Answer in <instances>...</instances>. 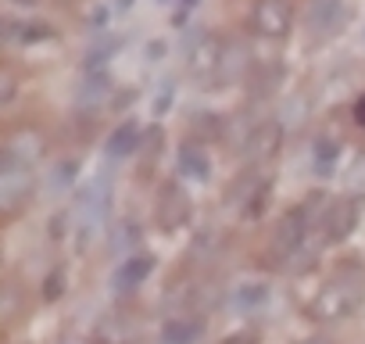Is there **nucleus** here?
Instances as JSON below:
<instances>
[{"label": "nucleus", "mask_w": 365, "mask_h": 344, "mask_svg": "<svg viewBox=\"0 0 365 344\" xmlns=\"http://www.w3.org/2000/svg\"><path fill=\"white\" fill-rule=\"evenodd\" d=\"M4 36L11 44H40V40H54V29L47 22H8Z\"/></svg>", "instance_id": "14"}, {"label": "nucleus", "mask_w": 365, "mask_h": 344, "mask_svg": "<svg viewBox=\"0 0 365 344\" xmlns=\"http://www.w3.org/2000/svg\"><path fill=\"white\" fill-rule=\"evenodd\" d=\"M175 161H179V172H182V176H190V180H208V172H212V161L201 151V143H182Z\"/></svg>", "instance_id": "13"}, {"label": "nucleus", "mask_w": 365, "mask_h": 344, "mask_svg": "<svg viewBox=\"0 0 365 344\" xmlns=\"http://www.w3.org/2000/svg\"><path fill=\"white\" fill-rule=\"evenodd\" d=\"M361 308V287H358V280H351V276H340V280H329L319 294H315V301H312V319H319V323H344V319H351L354 312Z\"/></svg>", "instance_id": "1"}, {"label": "nucleus", "mask_w": 365, "mask_h": 344, "mask_svg": "<svg viewBox=\"0 0 365 344\" xmlns=\"http://www.w3.org/2000/svg\"><path fill=\"white\" fill-rule=\"evenodd\" d=\"M4 154H8V158H15V161L36 165V161H40V154H43V136H40L36 129H19V133L8 140Z\"/></svg>", "instance_id": "12"}, {"label": "nucleus", "mask_w": 365, "mask_h": 344, "mask_svg": "<svg viewBox=\"0 0 365 344\" xmlns=\"http://www.w3.org/2000/svg\"><path fill=\"white\" fill-rule=\"evenodd\" d=\"M251 29L265 40H287L294 29V8L290 0H258L251 11Z\"/></svg>", "instance_id": "4"}, {"label": "nucleus", "mask_w": 365, "mask_h": 344, "mask_svg": "<svg viewBox=\"0 0 365 344\" xmlns=\"http://www.w3.org/2000/svg\"><path fill=\"white\" fill-rule=\"evenodd\" d=\"M108 208H111V187L104 176L90 180L83 198H79V223H83V233L86 237H97L104 219H108Z\"/></svg>", "instance_id": "6"}, {"label": "nucleus", "mask_w": 365, "mask_h": 344, "mask_svg": "<svg viewBox=\"0 0 365 344\" xmlns=\"http://www.w3.org/2000/svg\"><path fill=\"white\" fill-rule=\"evenodd\" d=\"M265 298H269V290H265L262 283H247V287H240V290H237V301H240V305H247V308H251V305H262Z\"/></svg>", "instance_id": "21"}, {"label": "nucleus", "mask_w": 365, "mask_h": 344, "mask_svg": "<svg viewBox=\"0 0 365 344\" xmlns=\"http://www.w3.org/2000/svg\"><path fill=\"white\" fill-rule=\"evenodd\" d=\"M312 158H315V165L322 168V176L333 168V161H336V143L333 140H319L315 143V151H312Z\"/></svg>", "instance_id": "19"}, {"label": "nucleus", "mask_w": 365, "mask_h": 344, "mask_svg": "<svg viewBox=\"0 0 365 344\" xmlns=\"http://www.w3.org/2000/svg\"><path fill=\"white\" fill-rule=\"evenodd\" d=\"M297 344H329V340H322V337H304V340H297Z\"/></svg>", "instance_id": "25"}, {"label": "nucleus", "mask_w": 365, "mask_h": 344, "mask_svg": "<svg viewBox=\"0 0 365 344\" xmlns=\"http://www.w3.org/2000/svg\"><path fill=\"white\" fill-rule=\"evenodd\" d=\"M222 65H226V44L215 33H205L190 54V72L201 79V86L222 83Z\"/></svg>", "instance_id": "5"}, {"label": "nucleus", "mask_w": 365, "mask_h": 344, "mask_svg": "<svg viewBox=\"0 0 365 344\" xmlns=\"http://www.w3.org/2000/svg\"><path fill=\"white\" fill-rule=\"evenodd\" d=\"M154 219H158L161 230H179L182 223L190 219V198H187V191L175 187V183H165V187L158 191Z\"/></svg>", "instance_id": "9"}, {"label": "nucleus", "mask_w": 365, "mask_h": 344, "mask_svg": "<svg viewBox=\"0 0 365 344\" xmlns=\"http://www.w3.org/2000/svg\"><path fill=\"white\" fill-rule=\"evenodd\" d=\"M150 269H154V255H150V251H136V255H129V258L118 262L111 283H115V290L129 294L133 287H140V283L150 276Z\"/></svg>", "instance_id": "11"}, {"label": "nucleus", "mask_w": 365, "mask_h": 344, "mask_svg": "<svg viewBox=\"0 0 365 344\" xmlns=\"http://www.w3.org/2000/svg\"><path fill=\"white\" fill-rule=\"evenodd\" d=\"M33 168L36 165H26V161H15V158L4 154V161H0V208L4 212H19L29 201Z\"/></svg>", "instance_id": "3"}, {"label": "nucleus", "mask_w": 365, "mask_h": 344, "mask_svg": "<svg viewBox=\"0 0 365 344\" xmlns=\"http://www.w3.org/2000/svg\"><path fill=\"white\" fill-rule=\"evenodd\" d=\"M322 201H326L322 194H319V198H308L304 205L290 208V212L279 219V226H276V233H272V255H276L283 265L304 248V241H308V233H312V212H315Z\"/></svg>", "instance_id": "2"}, {"label": "nucleus", "mask_w": 365, "mask_h": 344, "mask_svg": "<svg viewBox=\"0 0 365 344\" xmlns=\"http://www.w3.org/2000/svg\"><path fill=\"white\" fill-rule=\"evenodd\" d=\"M61 283H65V276H61V273H51V276H47V287H43V298H47V301L61 298V290H65Z\"/></svg>", "instance_id": "22"}, {"label": "nucleus", "mask_w": 365, "mask_h": 344, "mask_svg": "<svg viewBox=\"0 0 365 344\" xmlns=\"http://www.w3.org/2000/svg\"><path fill=\"white\" fill-rule=\"evenodd\" d=\"M136 143H140V126L136 122H122L111 133V140H108V154L111 158H125L129 151H136Z\"/></svg>", "instance_id": "16"}, {"label": "nucleus", "mask_w": 365, "mask_h": 344, "mask_svg": "<svg viewBox=\"0 0 365 344\" xmlns=\"http://www.w3.org/2000/svg\"><path fill=\"white\" fill-rule=\"evenodd\" d=\"M347 187L354 191V194H365V154H358L354 161H351V168H347Z\"/></svg>", "instance_id": "20"}, {"label": "nucleus", "mask_w": 365, "mask_h": 344, "mask_svg": "<svg viewBox=\"0 0 365 344\" xmlns=\"http://www.w3.org/2000/svg\"><path fill=\"white\" fill-rule=\"evenodd\" d=\"M347 19H351V11L344 0H312V8H308V29L315 40L336 36L347 26Z\"/></svg>", "instance_id": "8"}, {"label": "nucleus", "mask_w": 365, "mask_h": 344, "mask_svg": "<svg viewBox=\"0 0 365 344\" xmlns=\"http://www.w3.org/2000/svg\"><path fill=\"white\" fill-rule=\"evenodd\" d=\"M104 93H108V76H104V72H86L83 90H79V104L93 108V104L104 101Z\"/></svg>", "instance_id": "17"}, {"label": "nucleus", "mask_w": 365, "mask_h": 344, "mask_svg": "<svg viewBox=\"0 0 365 344\" xmlns=\"http://www.w3.org/2000/svg\"><path fill=\"white\" fill-rule=\"evenodd\" d=\"M244 69H247V51L240 44H230L226 47V65H222V83L226 79H237Z\"/></svg>", "instance_id": "18"}, {"label": "nucleus", "mask_w": 365, "mask_h": 344, "mask_svg": "<svg viewBox=\"0 0 365 344\" xmlns=\"http://www.w3.org/2000/svg\"><path fill=\"white\" fill-rule=\"evenodd\" d=\"M197 337H201L197 319H168L161 326V344H194Z\"/></svg>", "instance_id": "15"}, {"label": "nucleus", "mask_w": 365, "mask_h": 344, "mask_svg": "<svg viewBox=\"0 0 365 344\" xmlns=\"http://www.w3.org/2000/svg\"><path fill=\"white\" fill-rule=\"evenodd\" d=\"M279 143H283V122H258L247 140H244V158L247 165H269L276 154H279Z\"/></svg>", "instance_id": "7"}, {"label": "nucleus", "mask_w": 365, "mask_h": 344, "mask_svg": "<svg viewBox=\"0 0 365 344\" xmlns=\"http://www.w3.org/2000/svg\"><path fill=\"white\" fill-rule=\"evenodd\" d=\"M258 337L255 333H233V337H226V344H255Z\"/></svg>", "instance_id": "23"}, {"label": "nucleus", "mask_w": 365, "mask_h": 344, "mask_svg": "<svg viewBox=\"0 0 365 344\" xmlns=\"http://www.w3.org/2000/svg\"><path fill=\"white\" fill-rule=\"evenodd\" d=\"M354 122L358 126H365V93L358 97V104H354Z\"/></svg>", "instance_id": "24"}, {"label": "nucleus", "mask_w": 365, "mask_h": 344, "mask_svg": "<svg viewBox=\"0 0 365 344\" xmlns=\"http://www.w3.org/2000/svg\"><path fill=\"white\" fill-rule=\"evenodd\" d=\"M354 223H358V201L354 198H340V201L326 205V212H322V237L329 244H340V241L351 237Z\"/></svg>", "instance_id": "10"}, {"label": "nucleus", "mask_w": 365, "mask_h": 344, "mask_svg": "<svg viewBox=\"0 0 365 344\" xmlns=\"http://www.w3.org/2000/svg\"><path fill=\"white\" fill-rule=\"evenodd\" d=\"M197 4V0H182V8H194Z\"/></svg>", "instance_id": "26"}]
</instances>
